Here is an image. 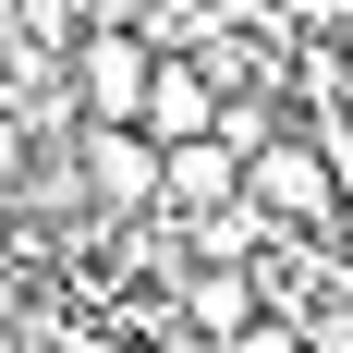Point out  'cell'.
Instances as JSON below:
<instances>
[{"label":"cell","mask_w":353,"mask_h":353,"mask_svg":"<svg viewBox=\"0 0 353 353\" xmlns=\"http://www.w3.org/2000/svg\"><path fill=\"white\" fill-rule=\"evenodd\" d=\"M134 134H146V146H195V134H219V73L195 61V49H159V61H146Z\"/></svg>","instance_id":"cell-1"},{"label":"cell","mask_w":353,"mask_h":353,"mask_svg":"<svg viewBox=\"0 0 353 353\" xmlns=\"http://www.w3.org/2000/svg\"><path fill=\"white\" fill-rule=\"evenodd\" d=\"M244 208H256V219H329V208H341V183H329V159H317V146L268 134V146L244 159Z\"/></svg>","instance_id":"cell-2"},{"label":"cell","mask_w":353,"mask_h":353,"mask_svg":"<svg viewBox=\"0 0 353 353\" xmlns=\"http://www.w3.org/2000/svg\"><path fill=\"white\" fill-rule=\"evenodd\" d=\"M146 61H159V49H146L134 25H98V37H85V49H73V98H85V122H134V110H146Z\"/></svg>","instance_id":"cell-3"},{"label":"cell","mask_w":353,"mask_h":353,"mask_svg":"<svg viewBox=\"0 0 353 353\" xmlns=\"http://www.w3.org/2000/svg\"><path fill=\"white\" fill-rule=\"evenodd\" d=\"M244 195V159L219 134H195V146H159V208L171 219H208V208H232Z\"/></svg>","instance_id":"cell-4"},{"label":"cell","mask_w":353,"mask_h":353,"mask_svg":"<svg viewBox=\"0 0 353 353\" xmlns=\"http://www.w3.org/2000/svg\"><path fill=\"white\" fill-rule=\"evenodd\" d=\"M85 183H98V208H159V146L134 122H98L85 134Z\"/></svg>","instance_id":"cell-5"},{"label":"cell","mask_w":353,"mask_h":353,"mask_svg":"<svg viewBox=\"0 0 353 353\" xmlns=\"http://www.w3.org/2000/svg\"><path fill=\"white\" fill-rule=\"evenodd\" d=\"M0 268H12V281H25V268H61V219L12 208V219H0Z\"/></svg>","instance_id":"cell-6"},{"label":"cell","mask_w":353,"mask_h":353,"mask_svg":"<svg viewBox=\"0 0 353 353\" xmlns=\"http://www.w3.org/2000/svg\"><path fill=\"white\" fill-rule=\"evenodd\" d=\"M232 353H317V341H305L292 317H244V329H232Z\"/></svg>","instance_id":"cell-7"},{"label":"cell","mask_w":353,"mask_h":353,"mask_svg":"<svg viewBox=\"0 0 353 353\" xmlns=\"http://www.w3.org/2000/svg\"><path fill=\"white\" fill-rule=\"evenodd\" d=\"M25 183V122H0V195Z\"/></svg>","instance_id":"cell-8"},{"label":"cell","mask_w":353,"mask_h":353,"mask_svg":"<svg viewBox=\"0 0 353 353\" xmlns=\"http://www.w3.org/2000/svg\"><path fill=\"white\" fill-rule=\"evenodd\" d=\"M0 329H25V281H12V268H0Z\"/></svg>","instance_id":"cell-9"}]
</instances>
